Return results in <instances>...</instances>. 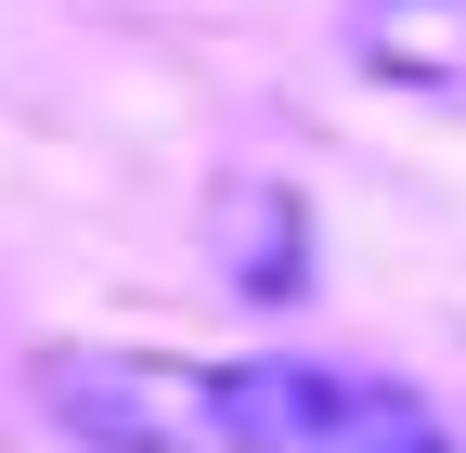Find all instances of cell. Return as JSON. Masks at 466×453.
Instances as JSON below:
<instances>
[{
  "label": "cell",
  "mask_w": 466,
  "mask_h": 453,
  "mask_svg": "<svg viewBox=\"0 0 466 453\" xmlns=\"http://www.w3.org/2000/svg\"><path fill=\"white\" fill-rule=\"evenodd\" d=\"M39 402L91 453H441V415L401 376L350 363H168V350H52Z\"/></svg>",
  "instance_id": "cell-1"
},
{
  "label": "cell",
  "mask_w": 466,
  "mask_h": 453,
  "mask_svg": "<svg viewBox=\"0 0 466 453\" xmlns=\"http://www.w3.org/2000/svg\"><path fill=\"white\" fill-rule=\"evenodd\" d=\"M350 52L376 78H466V0H350Z\"/></svg>",
  "instance_id": "cell-2"
}]
</instances>
